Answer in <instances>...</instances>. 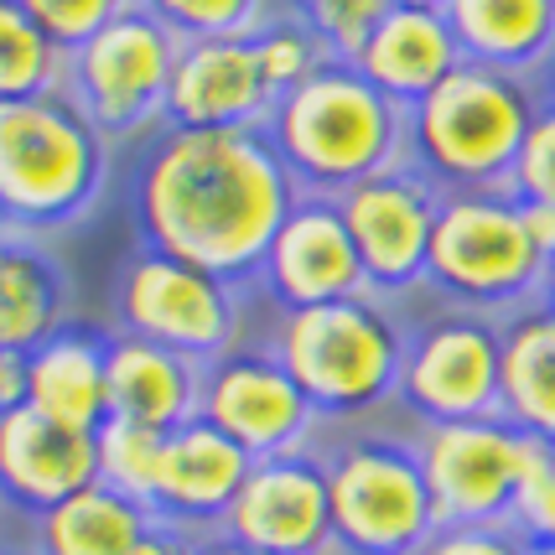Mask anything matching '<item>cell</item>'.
<instances>
[{"instance_id": "6da1fadb", "label": "cell", "mask_w": 555, "mask_h": 555, "mask_svg": "<svg viewBox=\"0 0 555 555\" xmlns=\"http://www.w3.org/2000/svg\"><path fill=\"white\" fill-rule=\"evenodd\" d=\"M296 182L266 130H162L135 171L141 244L255 291Z\"/></svg>"}, {"instance_id": "7a4b0ae2", "label": "cell", "mask_w": 555, "mask_h": 555, "mask_svg": "<svg viewBox=\"0 0 555 555\" xmlns=\"http://www.w3.org/2000/svg\"><path fill=\"white\" fill-rule=\"evenodd\" d=\"M266 141L296 193L343 197L379 171L405 167V109L353 63L327 57L301 89L275 99Z\"/></svg>"}, {"instance_id": "3957f363", "label": "cell", "mask_w": 555, "mask_h": 555, "mask_svg": "<svg viewBox=\"0 0 555 555\" xmlns=\"http://www.w3.org/2000/svg\"><path fill=\"white\" fill-rule=\"evenodd\" d=\"M266 348L286 363L322 426H363L385 415L400 395L405 317L363 291L327 307L275 312Z\"/></svg>"}, {"instance_id": "277c9868", "label": "cell", "mask_w": 555, "mask_h": 555, "mask_svg": "<svg viewBox=\"0 0 555 555\" xmlns=\"http://www.w3.org/2000/svg\"><path fill=\"white\" fill-rule=\"evenodd\" d=\"M540 104V78L462 63L405 109V167H415L441 193L508 188Z\"/></svg>"}, {"instance_id": "5b68a950", "label": "cell", "mask_w": 555, "mask_h": 555, "mask_svg": "<svg viewBox=\"0 0 555 555\" xmlns=\"http://www.w3.org/2000/svg\"><path fill=\"white\" fill-rule=\"evenodd\" d=\"M109 141L63 89L0 99V218L5 229H57L83 218L104 193Z\"/></svg>"}, {"instance_id": "8992f818", "label": "cell", "mask_w": 555, "mask_h": 555, "mask_svg": "<svg viewBox=\"0 0 555 555\" xmlns=\"http://www.w3.org/2000/svg\"><path fill=\"white\" fill-rule=\"evenodd\" d=\"M545 255L530 240L525 203L508 188L441 193L431 229L426 296L488 317H514L540 301Z\"/></svg>"}, {"instance_id": "52a82bcc", "label": "cell", "mask_w": 555, "mask_h": 555, "mask_svg": "<svg viewBox=\"0 0 555 555\" xmlns=\"http://www.w3.org/2000/svg\"><path fill=\"white\" fill-rule=\"evenodd\" d=\"M327 467L333 551L338 555H421L441 530L431 488L415 457V436L348 431L317 447Z\"/></svg>"}, {"instance_id": "ba28073f", "label": "cell", "mask_w": 555, "mask_h": 555, "mask_svg": "<svg viewBox=\"0 0 555 555\" xmlns=\"http://www.w3.org/2000/svg\"><path fill=\"white\" fill-rule=\"evenodd\" d=\"M182 37L145 16L141 5H125L109 26H99L83 48L68 52L63 94L89 115L109 145L156 141L167 130L171 73H177Z\"/></svg>"}, {"instance_id": "9c48e42d", "label": "cell", "mask_w": 555, "mask_h": 555, "mask_svg": "<svg viewBox=\"0 0 555 555\" xmlns=\"http://www.w3.org/2000/svg\"><path fill=\"white\" fill-rule=\"evenodd\" d=\"M244 296L249 291L214 270L135 249L115 281V333L171 348L193 363H214L244 343Z\"/></svg>"}, {"instance_id": "30bf717a", "label": "cell", "mask_w": 555, "mask_h": 555, "mask_svg": "<svg viewBox=\"0 0 555 555\" xmlns=\"http://www.w3.org/2000/svg\"><path fill=\"white\" fill-rule=\"evenodd\" d=\"M499 363H504V317L436 301L431 317L405 322V363L395 405L415 426L499 415Z\"/></svg>"}, {"instance_id": "8fae6325", "label": "cell", "mask_w": 555, "mask_h": 555, "mask_svg": "<svg viewBox=\"0 0 555 555\" xmlns=\"http://www.w3.org/2000/svg\"><path fill=\"white\" fill-rule=\"evenodd\" d=\"M545 441L508 426L504 415L415 426V457L441 525H508L519 483Z\"/></svg>"}, {"instance_id": "7c38bea8", "label": "cell", "mask_w": 555, "mask_h": 555, "mask_svg": "<svg viewBox=\"0 0 555 555\" xmlns=\"http://www.w3.org/2000/svg\"><path fill=\"white\" fill-rule=\"evenodd\" d=\"M197 421L223 431L255 462L307 452L322 436V415L266 343H240L223 359L203 363Z\"/></svg>"}, {"instance_id": "4fadbf2b", "label": "cell", "mask_w": 555, "mask_h": 555, "mask_svg": "<svg viewBox=\"0 0 555 555\" xmlns=\"http://www.w3.org/2000/svg\"><path fill=\"white\" fill-rule=\"evenodd\" d=\"M436 203H441V188H431L415 167H389L338 197L369 296H379L389 307L405 296H426Z\"/></svg>"}, {"instance_id": "5bb4252c", "label": "cell", "mask_w": 555, "mask_h": 555, "mask_svg": "<svg viewBox=\"0 0 555 555\" xmlns=\"http://www.w3.org/2000/svg\"><path fill=\"white\" fill-rule=\"evenodd\" d=\"M218 534H229L255 555H338L322 452L307 447L255 462Z\"/></svg>"}, {"instance_id": "9a60e30c", "label": "cell", "mask_w": 555, "mask_h": 555, "mask_svg": "<svg viewBox=\"0 0 555 555\" xmlns=\"http://www.w3.org/2000/svg\"><path fill=\"white\" fill-rule=\"evenodd\" d=\"M255 291L275 312L327 307V301H348V296L369 291L359 249H353L348 223L338 214V197H296V208L286 214V223L275 229V240L266 249Z\"/></svg>"}, {"instance_id": "2e32d148", "label": "cell", "mask_w": 555, "mask_h": 555, "mask_svg": "<svg viewBox=\"0 0 555 555\" xmlns=\"http://www.w3.org/2000/svg\"><path fill=\"white\" fill-rule=\"evenodd\" d=\"M275 94L255 63L249 37L182 42L171 73L167 130H266Z\"/></svg>"}, {"instance_id": "e0dca14e", "label": "cell", "mask_w": 555, "mask_h": 555, "mask_svg": "<svg viewBox=\"0 0 555 555\" xmlns=\"http://www.w3.org/2000/svg\"><path fill=\"white\" fill-rule=\"evenodd\" d=\"M249 467H255V457L244 447H234L208 421H188V426L167 431L156 488H151V514L193 534H218Z\"/></svg>"}, {"instance_id": "ac0fdd59", "label": "cell", "mask_w": 555, "mask_h": 555, "mask_svg": "<svg viewBox=\"0 0 555 555\" xmlns=\"http://www.w3.org/2000/svg\"><path fill=\"white\" fill-rule=\"evenodd\" d=\"M89 483H99L94 431L57 426L31 405L0 415V504H16L37 519Z\"/></svg>"}, {"instance_id": "d6986e66", "label": "cell", "mask_w": 555, "mask_h": 555, "mask_svg": "<svg viewBox=\"0 0 555 555\" xmlns=\"http://www.w3.org/2000/svg\"><path fill=\"white\" fill-rule=\"evenodd\" d=\"M104 374H109V415L145 426V431H177L197 421L203 395V363L182 359L171 348L115 333L104 343Z\"/></svg>"}, {"instance_id": "ffe728a7", "label": "cell", "mask_w": 555, "mask_h": 555, "mask_svg": "<svg viewBox=\"0 0 555 555\" xmlns=\"http://www.w3.org/2000/svg\"><path fill=\"white\" fill-rule=\"evenodd\" d=\"M353 68L385 99L411 109L441 78H452L462 68V48L441 11H389L385 22L369 31Z\"/></svg>"}, {"instance_id": "44dd1931", "label": "cell", "mask_w": 555, "mask_h": 555, "mask_svg": "<svg viewBox=\"0 0 555 555\" xmlns=\"http://www.w3.org/2000/svg\"><path fill=\"white\" fill-rule=\"evenodd\" d=\"M462 63L540 78L555 52V0H447Z\"/></svg>"}, {"instance_id": "7402d4cb", "label": "cell", "mask_w": 555, "mask_h": 555, "mask_svg": "<svg viewBox=\"0 0 555 555\" xmlns=\"http://www.w3.org/2000/svg\"><path fill=\"white\" fill-rule=\"evenodd\" d=\"M104 343L83 327L52 333L42 348L26 353V405L57 426L99 431L109 421V374H104Z\"/></svg>"}, {"instance_id": "603a6c76", "label": "cell", "mask_w": 555, "mask_h": 555, "mask_svg": "<svg viewBox=\"0 0 555 555\" xmlns=\"http://www.w3.org/2000/svg\"><path fill=\"white\" fill-rule=\"evenodd\" d=\"M68 275L26 234L0 240V353H31L68 322Z\"/></svg>"}, {"instance_id": "cb8c5ba5", "label": "cell", "mask_w": 555, "mask_h": 555, "mask_svg": "<svg viewBox=\"0 0 555 555\" xmlns=\"http://www.w3.org/2000/svg\"><path fill=\"white\" fill-rule=\"evenodd\" d=\"M499 415L525 436L555 447V312L545 301L504 317Z\"/></svg>"}, {"instance_id": "d4e9b609", "label": "cell", "mask_w": 555, "mask_h": 555, "mask_svg": "<svg viewBox=\"0 0 555 555\" xmlns=\"http://www.w3.org/2000/svg\"><path fill=\"white\" fill-rule=\"evenodd\" d=\"M151 508L109 483L78 488L57 508L37 514V555H130L151 530Z\"/></svg>"}, {"instance_id": "484cf974", "label": "cell", "mask_w": 555, "mask_h": 555, "mask_svg": "<svg viewBox=\"0 0 555 555\" xmlns=\"http://www.w3.org/2000/svg\"><path fill=\"white\" fill-rule=\"evenodd\" d=\"M63 73H68V52L16 0H0V99L57 94Z\"/></svg>"}, {"instance_id": "4316f807", "label": "cell", "mask_w": 555, "mask_h": 555, "mask_svg": "<svg viewBox=\"0 0 555 555\" xmlns=\"http://www.w3.org/2000/svg\"><path fill=\"white\" fill-rule=\"evenodd\" d=\"M275 11L291 16L296 26H307L327 57L353 63L359 48L369 42V31L389 16V0H275Z\"/></svg>"}, {"instance_id": "83f0119b", "label": "cell", "mask_w": 555, "mask_h": 555, "mask_svg": "<svg viewBox=\"0 0 555 555\" xmlns=\"http://www.w3.org/2000/svg\"><path fill=\"white\" fill-rule=\"evenodd\" d=\"M145 16L171 26L182 42L203 37H255L275 16V0H130Z\"/></svg>"}, {"instance_id": "f1b7e54d", "label": "cell", "mask_w": 555, "mask_h": 555, "mask_svg": "<svg viewBox=\"0 0 555 555\" xmlns=\"http://www.w3.org/2000/svg\"><path fill=\"white\" fill-rule=\"evenodd\" d=\"M99 441V483L120 488L130 499H141L151 508V488H156V467H162V447H167V431H145V426H130V421H104L94 431Z\"/></svg>"}, {"instance_id": "f546056e", "label": "cell", "mask_w": 555, "mask_h": 555, "mask_svg": "<svg viewBox=\"0 0 555 555\" xmlns=\"http://www.w3.org/2000/svg\"><path fill=\"white\" fill-rule=\"evenodd\" d=\"M249 48H255V63H260V73H266V89L275 99L291 94V89H301L307 78H312L322 63H327V52L317 48V37L307 31V26H296L291 16H270L255 37H249Z\"/></svg>"}, {"instance_id": "4dcf8cb0", "label": "cell", "mask_w": 555, "mask_h": 555, "mask_svg": "<svg viewBox=\"0 0 555 555\" xmlns=\"http://www.w3.org/2000/svg\"><path fill=\"white\" fill-rule=\"evenodd\" d=\"M508 193L519 197V203H534V208H555V104L551 99L540 104L530 135L519 145Z\"/></svg>"}, {"instance_id": "1f68e13d", "label": "cell", "mask_w": 555, "mask_h": 555, "mask_svg": "<svg viewBox=\"0 0 555 555\" xmlns=\"http://www.w3.org/2000/svg\"><path fill=\"white\" fill-rule=\"evenodd\" d=\"M16 5L48 31L57 48L73 52V48H83L99 26L115 22L130 0H16Z\"/></svg>"}, {"instance_id": "d6a6232c", "label": "cell", "mask_w": 555, "mask_h": 555, "mask_svg": "<svg viewBox=\"0 0 555 555\" xmlns=\"http://www.w3.org/2000/svg\"><path fill=\"white\" fill-rule=\"evenodd\" d=\"M508 525H514V534H519L525 545H555V447L551 441L534 452Z\"/></svg>"}, {"instance_id": "836d02e7", "label": "cell", "mask_w": 555, "mask_h": 555, "mask_svg": "<svg viewBox=\"0 0 555 555\" xmlns=\"http://www.w3.org/2000/svg\"><path fill=\"white\" fill-rule=\"evenodd\" d=\"M421 555H530L514 525H441Z\"/></svg>"}, {"instance_id": "e575fe53", "label": "cell", "mask_w": 555, "mask_h": 555, "mask_svg": "<svg viewBox=\"0 0 555 555\" xmlns=\"http://www.w3.org/2000/svg\"><path fill=\"white\" fill-rule=\"evenodd\" d=\"M197 540H203V534L182 530V525L151 519V530L135 540V551H130V555H197Z\"/></svg>"}, {"instance_id": "d590c367", "label": "cell", "mask_w": 555, "mask_h": 555, "mask_svg": "<svg viewBox=\"0 0 555 555\" xmlns=\"http://www.w3.org/2000/svg\"><path fill=\"white\" fill-rule=\"evenodd\" d=\"M26 405V353H0V415Z\"/></svg>"}, {"instance_id": "8d00e7d4", "label": "cell", "mask_w": 555, "mask_h": 555, "mask_svg": "<svg viewBox=\"0 0 555 555\" xmlns=\"http://www.w3.org/2000/svg\"><path fill=\"white\" fill-rule=\"evenodd\" d=\"M525 223H530V240L540 244V255L551 260V249H555V208H534V203H525Z\"/></svg>"}, {"instance_id": "74e56055", "label": "cell", "mask_w": 555, "mask_h": 555, "mask_svg": "<svg viewBox=\"0 0 555 555\" xmlns=\"http://www.w3.org/2000/svg\"><path fill=\"white\" fill-rule=\"evenodd\" d=\"M197 555H255V551L234 545L229 534H203V540H197Z\"/></svg>"}, {"instance_id": "f35d334b", "label": "cell", "mask_w": 555, "mask_h": 555, "mask_svg": "<svg viewBox=\"0 0 555 555\" xmlns=\"http://www.w3.org/2000/svg\"><path fill=\"white\" fill-rule=\"evenodd\" d=\"M540 301L555 312V249H551V260H545V281H540Z\"/></svg>"}, {"instance_id": "ab89813d", "label": "cell", "mask_w": 555, "mask_h": 555, "mask_svg": "<svg viewBox=\"0 0 555 555\" xmlns=\"http://www.w3.org/2000/svg\"><path fill=\"white\" fill-rule=\"evenodd\" d=\"M389 11H447V0H389Z\"/></svg>"}, {"instance_id": "60d3db41", "label": "cell", "mask_w": 555, "mask_h": 555, "mask_svg": "<svg viewBox=\"0 0 555 555\" xmlns=\"http://www.w3.org/2000/svg\"><path fill=\"white\" fill-rule=\"evenodd\" d=\"M540 89H545V99L555 104V52H551V63H545V73H540Z\"/></svg>"}, {"instance_id": "b9f144b4", "label": "cell", "mask_w": 555, "mask_h": 555, "mask_svg": "<svg viewBox=\"0 0 555 555\" xmlns=\"http://www.w3.org/2000/svg\"><path fill=\"white\" fill-rule=\"evenodd\" d=\"M530 555H555V545H530Z\"/></svg>"}, {"instance_id": "7bdbcfd3", "label": "cell", "mask_w": 555, "mask_h": 555, "mask_svg": "<svg viewBox=\"0 0 555 555\" xmlns=\"http://www.w3.org/2000/svg\"><path fill=\"white\" fill-rule=\"evenodd\" d=\"M5 234H11V229H5V218H0V240H5Z\"/></svg>"}, {"instance_id": "ee69618b", "label": "cell", "mask_w": 555, "mask_h": 555, "mask_svg": "<svg viewBox=\"0 0 555 555\" xmlns=\"http://www.w3.org/2000/svg\"><path fill=\"white\" fill-rule=\"evenodd\" d=\"M16 555H37V551H16Z\"/></svg>"}]
</instances>
